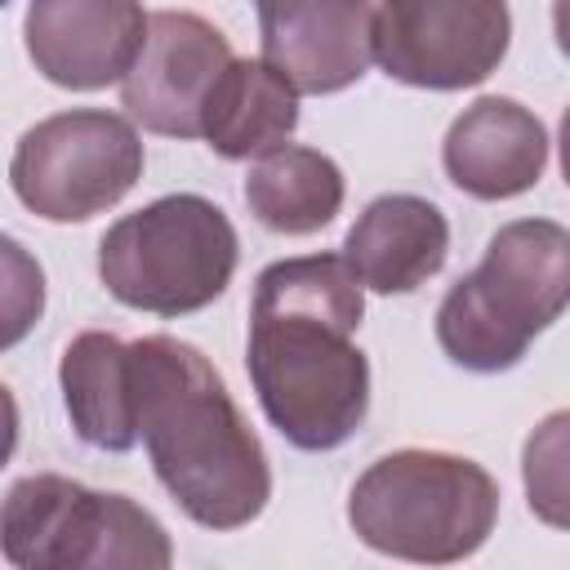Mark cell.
I'll list each match as a JSON object with an SVG mask.
<instances>
[{"mask_svg":"<svg viewBox=\"0 0 570 570\" xmlns=\"http://www.w3.org/2000/svg\"><path fill=\"white\" fill-rule=\"evenodd\" d=\"M361 289L343 254L281 258L254 281L245 370L267 423L294 450H338L370 414Z\"/></svg>","mask_w":570,"mask_h":570,"instance_id":"6da1fadb","label":"cell"},{"mask_svg":"<svg viewBox=\"0 0 570 570\" xmlns=\"http://www.w3.org/2000/svg\"><path fill=\"white\" fill-rule=\"evenodd\" d=\"M129 356L156 481L205 530L249 525L272 499V468L214 361L174 334H147Z\"/></svg>","mask_w":570,"mask_h":570,"instance_id":"7a4b0ae2","label":"cell"},{"mask_svg":"<svg viewBox=\"0 0 570 570\" xmlns=\"http://www.w3.org/2000/svg\"><path fill=\"white\" fill-rule=\"evenodd\" d=\"M570 307V227L552 218L503 223L485 258L436 307L441 352L472 374L512 370Z\"/></svg>","mask_w":570,"mask_h":570,"instance_id":"3957f363","label":"cell"},{"mask_svg":"<svg viewBox=\"0 0 570 570\" xmlns=\"http://www.w3.org/2000/svg\"><path fill=\"white\" fill-rule=\"evenodd\" d=\"M494 476L445 450H392L374 459L347 494L352 534L383 557L419 566L472 557L494 534Z\"/></svg>","mask_w":570,"mask_h":570,"instance_id":"277c9868","label":"cell"},{"mask_svg":"<svg viewBox=\"0 0 570 570\" xmlns=\"http://www.w3.org/2000/svg\"><path fill=\"white\" fill-rule=\"evenodd\" d=\"M236 258L240 240L232 218L196 191L160 196L116 218L98 240L107 294L151 316H191L223 298Z\"/></svg>","mask_w":570,"mask_h":570,"instance_id":"5b68a950","label":"cell"},{"mask_svg":"<svg viewBox=\"0 0 570 570\" xmlns=\"http://www.w3.org/2000/svg\"><path fill=\"white\" fill-rule=\"evenodd\" d=\"M0 548L18 570H165L174 561L169 534L147 508L58 472L9 485Z\"/></svg>","mask_w":570,"mask_h":570,"instance_id":"8992f818","label":"cell"},{"mask_svg":"<svg viewBox=\"0 0 570 570\" xmlns=\"http://www.w3.org/2000/svg\"><path fill=\"white\" fill-rule=\"evenodd\" d=\"M142 160V138L129 116L76 107L18 138L9 156V187L45 223H89L134 191Z\"/></svg>","mask_w":570,"mask_h":570,"instance_id":"52a82bcc","label":"cell"},{"mask_svg":"<svg viewBox=\"0 0 570 570\" xmlns=\"http://www.w3.org/2000/svg\"><path fill=\"white\" fill-rule=\"evenodd\" d=\"M512 45L508 0H379L374 58L410 89H472Z\"/></svg>","mask_w":570,"mask_h":570,"instance_id":"ba28073f","label":"cell"},{"mask_svg":"<svg viewBox=\"0 0 570 570\" xmlns=\"http://www.w3.org/2000/svg\"><path fill=\"white\" fill-rule=\"evenodd\" d=\"M232 62L227 36L187 9H160L147 22L142 53L120 80V102L134 125L165 138H200L205 102Z\"/></svg>","mask_w":570,"mask_h":570,"instance_id":"9c48e42d","label":"cell"},{"mask_svg":"<svg viewBox=\"0 0 570 570\" xmlns=\"http://www.w3.org/2000/svg\"><path fill=\"white\" fill-rule=\"evenodd\" d=\"M147 22L142 0H27L22 36L49 85L94 94L134 71Z\"/></svg>","mask_w":570,"mask_h":570,"instance_id":"30bf717a","label":"cell"},{"mask_svg":"<svg viewBox=\"0 0 570 570\" xmlns=\"http://www.w3.org/2000/svg\"><path fill=\"white\" fill-rule=\"evenodd\" d=\"M263 58L298 94H338L374 62L370 0H258Z\"/></svg>","mask_w":570,"mask_h":570,"instance_id":"8fae6325","label":"cell"},{"mask_svg":"<svg viewBox=\"0 0 570 570\" xmlns=\"http://www.w3.org/2000/svg\"><path fill=\"white\" fill-rule=\"evenodd\" d=\"M445 178L476 200H512L543 178L548 134L543 120L517 98H476L454 116L441 142Z\"/></svg>","mask_w":570,"mask_h":570,"instance_id":"7c38bea8","label":"cell"},{"mask_svg":"<svg viewBox=\"0 0 570 570\" xmlns=\"http://www.w3.org/2000/svg\"><path fill=\"white\" fill-rule=\"evenodd\" d=\"M450 254V223L428 196L387 191L370 200L343 236V258L374 294H410L428 285Z\"/></svg>","mask_w":570,"mask_h":570,"instance_id":"4fadbf2b","label":"cell"},{"mask_svg":"<svg viewBox=\"0 0 570 570\" xmlns=\"http://www.w3.org/2000/svg\"><path fill=\"white\" fill-rule=\"evenodd\" d=\"M58 387L71 432L107 454L138 445V401H134V356L107 330H85L62 347Z\"/></svg>","mask_w":570,"mask_h":570,"instance_id":"5bb4252c","label":"cell"},{"mask_svg":"<svg viewBox=\"0 0 570 570\" xmlns=\"http://www.w3.org/2000/svg\"><path fill=\"white\" fill-rule=\"evenodd\" d=\"M298 129V89L267 58H232L218 76L200 138L223 160H258L289 142Z\"/></svg>","mask_w":570,"mask_h":570,"instance_id":"9a60e30c","label":"cell"},{"mask_svg":"<svg viewBox=\"0 0 570 570\" xmlns=\"http://www.w3.org/2000/svg\"><path fill=\"white\" fill-rule=\"evenodd\" d=\"M343 169L316 151L285 142L267 156H258L245 174V205L249 214L281 236H312L334 223L343 209Z\"/></svg>","mask_w":570,"mask_h":570,"instance_id":"2e32d148","label":"cell"},{"mask_svg":"<svg viewBox=\"0 0 570 570\" xmlns=\"http://www.w3.org/2000/svg\"><path fill=\"white\" fill-rule=\"evenodd\" d=\"M521 481L534 521L570 530V410L543 414L521 445Z\"/></svg>","mask_w":570,"mask_h":570,"instance_id":"e0dca14e","label":"cell"},{"mask_svg":"<svg viewBox=\"0 0 570 570\" xmlns=\"http://www.w3.org/2000/svg\"><path fill=\"white\" fill-rule=\"evenodd\" d=\"M552 36H557V49L570 58V0H552Z\"/></svg>","mask_w":570,"mask_h":570,"instance_id":"ac0fdd59","label":"cell"},{"mask_svg":"<svg viewBox=\"0 0 570 570\" xmlns=\"http://www.w3.org/2000/svg\"><path fill=\"white\" fill-rule=\"evenodd\" d=\"M557 147H561V178H566V187H570V107H566V116H561Z\"/></svg>","mask_w":570,"mask_h":570,"instance_id":"d6986e66","label":"cell"},{"mask_svg":"<svg viewBox=\"0 0 570 570\" xmlns=\"http://www.w3.org/2000/svg\"><path fill=\"white\" fill-rule=\"evenodd\" d=\"M4 4H9V0H4Z\"/></svg>","mask_w":570,"mask_h":570,"instance_id":"ffe728a7","label":"cell"},{"mask_svg":"<svg viewBox=\"0 0 570 570\" xmlns=\"http://www.w3.org/2000/svg\"><path fill=\"white\" fill-rule=\"evenodd\" d=\"M254 4H258V0H254Z\"/></svg>","mask_w":570,"mask_h":570,"instance_id":"44dd1931","label":"cell"}]
</instances>
